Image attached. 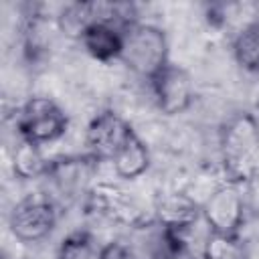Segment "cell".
<instances>
[{"mask_svg":"<svg viewBox=\"0 0 259 259\" xmlns=\"http://www.w3.org/2000/svg\"><path fill=\"white\" fill-rule=\"evenodd\" d=\"M121 55L119 61L144 79L156 77L168 61V38L166 32L148 22H130L121 30Z\"/></svg>","mask_w":259,"mask_h":259,"instance_id":"obj_2","label":"cell"},{"mask_svg":"<svg viewBox=\"0 0 259 259\" xmlns=\"http://www.w3.org/2000/svg\"><path fill=\"white\" fill-rule=\"evenodd\" d=\"M89 204L97 214L119 225L138 227L146 223L136 198L113 184H93L89 190Z\"/></svg>","mask_w":259,"mask_h":259,"instance_id":"obj_9","label":"cell"},{"mask_svg":"<svg viewBox=\"0 0 259 259\" xmlns=\"http://www.w3.org/2000/svg\"><path fill=\"white\" fill-rule=\"evenodd\" d=\"M8 225L18 241H40L57 225V204L47 194H28L12 206Z\"/></svg>","mask_w":259,"mask_h":259,"instance_id":"obj_4","label":"cell"},{"mask_svg":"<svg viewBox=\"0 0 259 259\" xmlns=\"http://www.w3.org/2000/svg\"><path fill=\"white\" fill-rule=\"evenodd\" d=\"M257 107H259V93H257Z\"/></svg>","mask_w":259,"mask_h":259,"instance_id":"obj_17","label":"cell"},{"mask_svg":"<svg viewBox=\"0 0 259 259\" xmlns=\"http://www.w3.org/2000/svg\"><path fill=\"white\" fill-rule=\"evenodd\" d=\"M69 119L65 111L51 97H30L16 113V130L20 140L34 142L38 146L59 140L67 132Z\"/></svg>","mask_w":259,"mask_h":259,"instance_id":"obj_3","label":"cell"},{"mask_svg":"<svg viewBox=\"0 0 259 259\" xmlns=\"http://www.w3.org/2000/svg\"><path fill=\"white\" fill-rule=\"evenodd\" d=\"M111 166H113V172L123 180H134L148 170L150 152L138 134H134L130 142L117 152V156L111 160Z\"/></svg>","mask_w":259,"mask_h":259,"instance_id":"obj_12","label":"cell"},{"mask_svg":"<svg viewBox=\"0 0 259 259\" xmlns=\"http://www.w3.org/2000/svg\"><path fill=\"white\" fill-rule=\"evenodd\" d=\"M57 259H105V245L89 233H73L61 243Z\"/></svg>","mask_w":259,"mask_h":259,"instance_id":"obj_14","label":"cell"},{"mask_svg":"<svg viewBox=\"0 0 259 259\" xmlns=\"http://www.w3.org/2000/svg\"><path fill=\"white\" fill-rule=\"evenodd\" d=\"M97 164H99V160L91 154L59 158V160L49 162L45 178L49 182V188L57 196L71 202L79 194H89L91 178L95 176Z\"/></svg>","mask_w":259,"mask_h":259,"instance_id":"obj_6","label":"cell"},{"mask_svg":"<svg viewBox=\"0 0 259 259\" xmlns=\"http://www.w3.org/2000/svg\"><path fill=\"white\" fill-rule=\"evenodd\" d=\"M219 144L229 182L239 184L259 172V123L251 113H237L227 119Z\"/></svg>","mask_w":259,"mask_h":259,"instance_id":"obj_1","label":"cell"},{"mask_svg":"<svg viewBox=\"0 0 259 259\" xmlns=\"http://www.w3.org/2000/svg\"><path fill=\"white\" fill-rule=\"evenodd\" d=\"M121 26L111 22H95L85 30L79 42L83 45L89 57L101 63H109L119 59L121 55Z\"/></svg>","mask_w":259,"mask_h":259,"instance_id":"obj_11","label":"cell"},{"mask_svg":"<svg viewBox=\"0 0 259 259\" xmlns=\"http://www.w3.org/2000/svg\"><path fill=\"white\" fill-rule=\"evenodd\" d=\"M49 168V160L42 156L38 144L20 140L12 152V170L20 180H34L45 178Z\"/></svg>","mask_w":259,"mask_h":259,"instance_id":"obj_13","label":"cell"},{"mask_svg":"<svg viewBox=\"0 0 259 259\" xmlns=\"http://www.w3.org/2000/svg\"><path fill=\"white\" fill-rule=\"evenodd\" d=\"M202 259H249L239 235L208 233L202 245Z\"/></svg>","mask_w":259,"mask_h":259,"instance_id":"obj_16","label":"cell"},{"mask_svg":"<svg viewBox=\"0 0 259 259\" xmlns=\"http://www.w3.org/2000/svg\"><path fill=\"white\" fill-rule=\"evenodd\" d=\"M200 214L210 233L237 235L245 219V200L239 190V184H219L200 202Z\"/></svg>","mask_w":259,"mask_h":259,"instance_id":"obj_5","label":"cell"},{"mask_svg":"<svg viewBox=\"0 0 259 259\" xmlns=\"http://www.w3.org/2000/svg\"><path fill=\"white\" fill-rule=\"evenodd\" d=\"M2 259H6V257H2Z\"/></svg>","mask_w":259,"mask_h":259,"instance_id":"obj_18","label":"cell"},{"mask_svg":"<svg viewBox=\"0 0 259 259\" xmlns=\"http://www.w3.org/2000/svg\"><path fill=\"white\" fill-rule=\"evenodd\" d=\"M150 89L156 107L164 115H178L194 101V83L186 69L168 63L156 77L150 79Z\"/></svg>","mask_w":259,"mask_h":259,"instance_id":"obj_8","label":"cell"},{"mask_svg":"<svg viewBox=\"0 0 259 259\" xmlns=\"http://www.w3.org/2000/svg\"><path fill=\"white\" fill-rule=\"evenodd\" d=\"M237 63L247 71H259V22L247 24L233 42Z\"/></svg>","mask_w":259,"mask_h":259,"instance_id":"obj_15","label":"cell"},{"mask_svg":"<svg viewBox=\"0 0 259 259\" xmlns=\"http://www.w3.org/2000/svg\"><path fill=\"white\" fill-rule=\"evenodd\" d=\"M154 214L156 223L164 229H186L202 219L200 202L194 200L192 194L180 190H166L154 198Z\"/></svg>","mask_w":259,"mask_h":259,"instance_id":"obj_10","label":"cell"},{"mask_svg":"<svg viewBox=\"0 0 259 259\" xmlns=\"http://www.w3.org/2000/svg\"><path fill=\"white\" fill-rule=\"evenodd\" d=\"M134 134L136 132L130 121H125L119 113L107 109L97 113L89 121L85 130V144L89 148V154L95 156L99 162H111Z\"/></svg>","mask_w":259,"mask_h":259,"instance_id":"obj_7","label":"cell"}]
</instances>
